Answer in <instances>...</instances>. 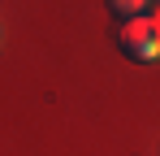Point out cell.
<instances>
[{
    "label": "cell",
    "instance_id": "obj_1",
    "mask_svg": "<svg viewBox=\"0 0 160 156\" xmlns=\"http://www.w3.org/2000/svg\"><path fill=\"white\" fill-rule=\"evenodd\" d=\"M117 48L134 56L138 65H147V61H160V26L143 13V18H126V22L117 26Z\"/></svg>",
    "mask_w": 160,
    "mask_h": 156
},
{
    "label": "cell",
    "instance_id": "obj_3",
    "mask_svg": "<svg viewBox=\"0 0 160 156\" xmlns=\"http://www.w3.org/2000/svg\"><path fill=\"white\" fill-rule=\"evenodd\" d=\"M152 22H156V26H160V4H156V9H152Z\"/></svg>",
    "mask_w": 160,
    "mask_h": 156
},
{
    "label": "cell",
    "instance_id": "obj_2",
    "mask_svg": "<svg viewBox=\"0 0 160 156\" xmlns=\"http://www.w3.org/2000/svg\"><path fill=\"white\" fill-rule=\"evenodd\" d=\"M143 9H147V0H108V13H112L117 22H126V18H143Z\"/></svg>",
    "mask_w": 160,
    "mask_h": 156
}]
</instances>
